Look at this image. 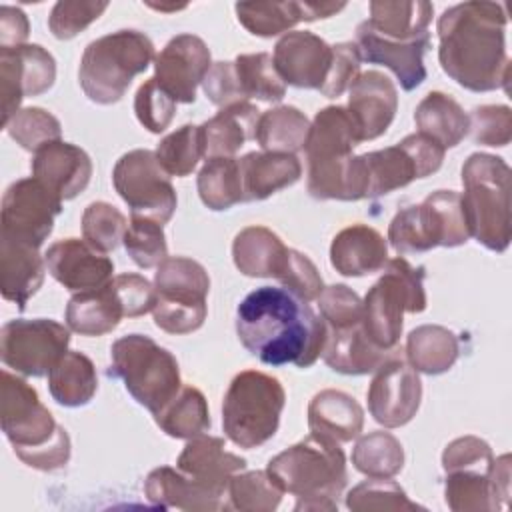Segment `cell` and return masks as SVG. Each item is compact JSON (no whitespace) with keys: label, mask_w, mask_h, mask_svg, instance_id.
I'll return each mask as SVG.
<instances>
[{"label":"cell","mask_w":512,"mask_h":512,"mask_svg":"<svg viewBox=\"0 0 512 512\" xmlns=\"http://www.w3.org/2000/svg\"><path fill=\"white\" fill-rule=\"evenodd\" d=\"M236 334L268 366L310 368L322 356L328 326L308 302L286 288L260 286L238 304Z\"/></svg>","instance_id":"6da1fadb"},{"label":"cell","mask_w":512,"mask_h":512,"mask_svg":"<svg viewBox=\"0 0 512 512\" xmlns=\"http://www.w3.org/2000/svg\"><path fill=\"white\" fill-rule=\"evenodd\" d=\"M438 60L462 88L490 92L508 86L506 12L498 2H462L438 18Z\"/></svg>","instance_id":"7a4b0ae2"},{"label":"cell","mask_w":512,"mask_h":512,"mask_svg":"<svg viewBox=\"0 0 512 512\" xmlns=\"http://www.w3.org/2000/svg\"><path fill=\"white\" fill-rule=\"evenodd\" d=\"M0 424L14 454L26 466L52 472L68 464V432L56 424L50 410L40 402L38 392L8 370H2Z\"/></svg>","instance_id":"3957f363"},{"label":"cell","mask_w":512,"mask_h":512,"mask_svg":"<svg viewBox=\"0 0 512 512\" xmlns=\"http://www.w3.org/2000/svg\"><path fill=\"white\" fill-rule=\"evenodd\" d=\"M266 470L284 492L298 498L296 512L338 510L336 498L348 482L340 442L314 432L270 458Z\"/></svg>","instance_id":"277c9868"},{"label":"cell","mask_w":512,"mask_h":512,"mask_svg":"<svg viewBox=\"0 0 512 512\" xmlns=\"http://www.w3.org/2000/svg\"><path fill=\"white\" fill-rule=\"evenodd\" d=\"M462 186L470 236L492 252H504L512 238L510 166L500 156L474 152L462 166Z\"/></svg>","instance_id":"5b68a950"},{"label":"cell","mask_w":512,"mask_h":512,"mask_svg":"<svg viewBox=\"0 0 512 512\" xmlns=\"http://www.w3.org/2000/svg\"><path fill=\"white\" fill-rule=\"evenodd\" d=\"M154 58V44L144 32L118 30L84 48L78 80L92 102L114 104Z\"/></svg>","instance_id":"8992f818"},{"label":"cell","mask_w":512,"mask_h":512,"mask_svg":"<svg viewBox=\"0 0 512 512\" xmlns=\"http://www.w3.org/2000/svg\"><path fill=\"white\" fill-rule=\"evenodd\" d=\"M382 276L362 300V328L382 350H392L404 328V314L426 310L424 266H412L406 258H390Z\"/></svg>","instance_id":"52a82bcc"},{"label":"cell","mask_w":512,"mask_h":512,"mask_svg":"<svg viewBox=\"0 0 512 512\" xmlns=\"http://www.w3.org/2000/svg\"><path fill=\"white\" fill-rule=\"evenodd\" d=\"M284 404L286 392L278 378L244 370L232 378L224 394V434L240 448H258L276 434Z\"/></svg>","instance_id":"ba28073f"},{"label":"cell","mask_w":512,"mask_h":512,"mask_svg":"<svg viewBox=\"0 0 512 512\" xmlns=\"http://www.w3.org/2000/svg\"><path fill=\"white\" fill-rule=\"evenodd\" d=\"M110 360L112 374L152 414L160 412L182 388L178 360L150 336L128 334L118 338L110 346Z\"/></svg>","instance_id":"9c48e42d"},{"label":"cell","mask_w":512,"mask_h":512,"mask_svg":"<svg viewBox=\"0 0 512 512\" xmlns=\"http://www.w3.org/2000/svg\"><path fill=\"white\" fill-rule=\"evenodd\" d=\"M470 238L462 196L456 190H436L420 204L394 214L388 226V242L398 254L428 252L436 246L456 248Z\"/></svg>","instance_id":"30bf717a"},{"label":"cell","mask_w":512,"mask_h":512,"mask_svg":"<svg viewBox=\"0 0 512 512\" xmlns=\"http://www.w3.org/2000/svg\"><path fill=\"white\" fill-rule=\"evenodd\" d=\"M154 288L156 304L152 316L160 330L190 334L204 324L210 278L200 262L186 256H168L156 266Z\"/></svg>","instance_id":"8fae6325"},{"label":"cell","mask_w":512,"mask_h":512,"mask_svg":"<svg viewBox=\"0 0 512 512\" xmlns=\"http://www.w3.org/2000/svg\"><path fill=\"white\" fill-rule=\"evenodd\" d=\"M444 148L432 138L414 132L398 144L358 156L364 198L390 194L418 178L440 170Z\"/></svg>","instance_id":"7c38bea8"},{"label":"cell","mask_w":512,"mask_h":512,"mask_svg":"<svg viewBox=\"0 0 512 512\" xmlns=\"http://www.w3.org/2000/svg\"><path fill=\"white\" fill-rule=\"evenodd\" d=\"M112 182L132 216L150 218L162 226L172 218L176 190L152 150L138 148L122 154L112 170Z\"/></svg>","instance_id":"4fadbf2b"},{"label":"cell","mask_w":512,"mask_h":512,"mask_svg":"<svg viewBox=\"0 0 512 512\" xmlns=\"http://www.w3.org/2000/svg\"><path fill=\"white\" fill-rule=\"evenodd\" d=\"M70 332L50 318L8 320L0 332L4 366L24 376H44L68 352Z\"/></svg>","instance_id":"5bb4252c"},{"label":"cell","mask_w":512,"mask_h":512,"mask_svg":"<svg viewBox=\"0 0 512 512\" xmlns=\"http://www.w3.org/2000/svg\"><path fill=\"white\" fill-rule=\"evenodd\" d=\"M62 202L60 196L34 176L12 182L2 196L0 238L40 248L52 234Z\"/></svg>","instance_id":"9a60e30c"},{"label":"cell","mask_w":512,"mask_h":512,"mask_svg":"<svg viewBox=\"0 0 512 512\" xmlns=\"http://www.w3.org/2000/svg\"><path fill=\"white\" fill-rule=\"evenodd\" d=\"M56 80V60L40 44H24L0 50V94L2 128L20 110V102L40 96Z\"/></svg>","instance_id":"2e32d148"},{"label":"cell","mask_w":512,"mask_h":512,"mask_svg":"<svg viewBox=\"0 0 512 512\" xmlns=\"http://www.w3.org/2000/svg\"><path fill=\"white\" fill-rule=\"evenodd\" d=\"M370 416L384 428L408 424L422 400V382L418 372L404 360L386 358L368 386Z\"/></svg>","instance_id":"e0dca14e"},{"label":"cell","mask_w":512,"mask_h":512,"mask_svg":"<svg viewBox=\"0 0 512 512\" xmlns=\"http://www.w3.org/2000/svg\"><path fill=\"white\" fill-rule=\"evenodd\" d=\"M210 66L212 56L206 42L186 32L170 38L154 58V80L176 104H192Z\"/></svg>","instance_id":"ac0fdd59"},{"label":"cell","mask_w":512,"mask_h":512,"mask_svg":"<svg viewBox=\"0 0 512 512\" xmlns=\"http://www.w3.org/2000/svg\"><path fill=\"white\" fill-rule=\"evenodd\" d=\"M510 456L494 458L490 472L452 470L446 472L444 500L454 512H492L508 506Z\"/></svg>","instance_id":"d6986e66"},{"label":"cell","mask_w":512,"mask_h":512,"mask_svg":"<svg viewBox=\"0 0 512 512\" xmlns=\"http://www.w3.org/2000/svg\"><path fill=\"white\" fill-rule=\"evenodd\" d=\"M44 260L50 276L74 294L102 288L114 278V262L80 238L50 244Z\"/></svg>","instance_id":"ffe728a7"},{"label":"cell","mask_w":512,"mask_h":512,"mask_svg":"<svg viewBox=\"0 0 512 512\" xmlns=\"http://www.w3.org/2000/svg\"><path fill=\"white\" fill-rule=\"evenodd\" d=\"M272 60L284 84L320 90L332 64V46L312 32L292 30L276 42Z\"/></svg>","instance_id":"44dd1931"},{"label":"cell","mask_w":512,"mask_h":512,"mask_svg":"<svg viewBox=\"0 0 512 512\" xmlns=\"http://www.w3.org/2000/svg\"><path fill=\"white\" fill-rule=\"evenodd\" d=\"M360 142L374 140L382 136L398 110V90L394 82L378 72L368 70L360 72V76L348 88V106Z\"/></svg>","instance_id":"7402d4cb"},{"label":"cell","mask_w":512,"mask_h":512,"mask_svg":"<svg viewBox=\"0 0 512 512\" xmlns=\"http://www.w3.org/2000/svg\"><path fill=\"white\" fill-rule=\"evenodd\" d=\"M354 44L364 62L382 64L392 70L404 90L410 92L426 80L424 54L430 48V34L410 42H396L376 34L366 22H362L356 28Z\"/></svg>","instance_id":"603a6c76"},{"label":"cell","mask_w":512,"mask_h":512,"mask_svg":"<svg viewBox=\"0 0 512 512\" xmlns=\"http://www.w3.org/2000/svg\"><path fill=\"white\" fill-rule=\"evenodd\" d=\"M32 176L46 184L62 200L76 198L90 182L92 160L80 148L64 140L50 142L34 152Z\"/></svg>","instance_id":"cb8c5ba5"},{"label":"cell","mask_w":512,"mask_h":512,"mask_svg":"<svg viewBox=\"0 0 512 512\" xmlns=\"http://www.w3.org/2000/svg\"><path fill=\"white\" fill-rule=\"evenodd\" d=\"M176 468L212 492L228 498V482L236 472L246 468V460L228 452L222 438L200 434L186 442L176 460Z\"/></svg>","instance_id":"d4e9b609"},{"label":"cell","mask_w":512,"mask_h":512,"mask_svg":"<svg viewBox=\"0 0 512 512\" xmlns=\"http://www.w3.org/2000/svg\"><path fill=\"white\" fill-rule=\"evenodd\" d=\"M360 144L356 124L346 106H326L310 122L304 146L308 168L336 166L352 158L354 146Z\"/></svg>","instance_id":"484cf974"},{"label":"cell","mask_w":512,"mask_h":512,"mask_svg":"<svg viewBox=\"0 0 512 512\" xmlns=\"http://www.w3.org/2000/svg\"><path fill=\"white\" fill-rule=\"evenodd\" d=\"M388 262L384 236L366 224L340 230L330 244V264L342 276H366L380 272Z\"/></svg>","instance_id":"4316f807"},{"label":"cell","mask_w":512,"mask_h":512,"mask_svg":"<svg viewBox=\"0 0 512 512\" xmlns=\"http://www.w3.org/2000/svg\"><path fill=\"white\" fill-rule=\"evenodd\" d=\"M146 498L160 508L180 510H222L228 508L226 498L192 480L178 468L160 466L154 468L144 482Z\"/></svg>","instance_id":"83f0119b"},{"label":"cell","mask_w":512,"mask_h":512,"mask_svg":"<svg viewBox=\"0 0 512 512\" xmlns=\"http://www.w3.org/2000/svg\"><path fill=\"white\" fill-rule=\"evenodd\" d=\"M46 260L38 248L8 238H0V292L24 310L28 300L44 282Z\"/></svg>","instance_id":"f1b7e54d"},{"label":"cell","mask_w":512,"mask_h":512,"mask_svg":"<svg viewBox=\"0 0 512 512\" xmlns=\"http://www.w3.org/2000/svg\"><path fill=\"white\" fill-rule=\"evenodd\" d=\"M244 200H264L282 188L292 186L302 176L296 154L248 152L238 158Z\"/></svg>","instance_id":"f546056e"},{"label":"cell","mask_w":512,"mask_h":512,"mask_svg":"<svg viewBox=\"0 0 512 512\" xmlns=\"http://www.w3.org/2000/svg\"><path fill=\"white\" fill-rule=\"evenodd\" d=\"M290 248L266 226H248L232 242L234 266L250 278H276L288 262Z\"/></svg>","instance_id":"4dcf8cb0"},{"label":"cell","mask_w":512,"mask_h":512,"mask_svg":"<svg viewBox=\"0 0 512 512\" xmlns=\"http://www.w3.org/2000/svg\"><path fill=\"white\" fill-rule=\"evenodd\" d=\"M308 428L336 442H352L364 428V410L354 396L326 388L308 404Z\"/></svg>","instance_id":"1f68e13d"},{"label":"cell","mask_w":512,"mask_h":512,"mask_svg":"<svg viewBox=\"0 0 512 512\" xmlns=\"http://www.w3.org/2000/svg\"><path fill=\"white\" fill-rule=\"evenodd\" d=\"M388 350L378 348L360 324L346 328H328L322 350L324 362L340 374L362 376L374 372L388 356Z\"/></svg>","instance_id":"d6a6232c"},{"label":"cell","mask_w":512,"mask_h":512,"mask_svg":"<svg viewBox=\"0 0 512 512\" xmlns=\"http://www.w3.org/2000/svg\"><path fill=\"white\" fill-rule=\"evenodd\" d=\"M260 110L250 102H238L220 108L216 116L206 120L202 128L204 156L206 158H230L248 140L256 138Z\"/></svg>","instance_id":"836d02e7"},{"label":"cell","mask_w":512,"mask_h":512,"mask_svg":"<svg viewBox=\"0 0 512 512\" xmlns=\"http://www.w3.org/2000/svg\"><path fill=\"white\" fill-rule=\"evenodd\" d=\"M126 318L112 280L96 290L76 292L66 304V324L80 336H104Z\"/></svg>","instance_id":"e575fe53"},{"label":"cell","mask_w":512,"mask_h":512,"mask_svg":"<svg viewBox=\"0 0 512 512\" xmlns=\"http://www.w3.org/2000/svg\"><path fill=\"white\" fill-rule=\"evenodd\" d=\"M418 132L432 138L444 150L458 146L470 132V118L464 108L448 94L428 92L414 110Z\"/></svg>","instance_id":"d590c367"},{"label":"cell","mask_w":512,"mask_h":512,"mask_svg":"<svg viewBox=\"0 0 512 512\" xmlns=\"http://www.w3.org/2000/svg\"><path fill=\"white\" fill-rule=\"evenodd\" d=\"M370 18L364 20L376 34L396 40L410 42L422 38L432 22L434 6L430 2H370Z\"/></svg>","instance_id":"8d00e7d4"},{"label":"cell","mask_w":512,"mask_h":512,"mask_svg":"<svg viewBox=\"0 0 512 512\" xmlns=\"http://www.w3.org/2000/svg\"><path fill=\"white\" fill-rule=\"evenodd\" d=\"M460 354L458 336L438 324H422L406 338V358L416 372L430 376L448 372Z\"/></svg>","instance_id":"74e56055"},{"label":"cell","mask_w":512,"mask_h":512,"mask_svg":"<svg viewBox=\"0 0 512 512\" xmlns=\"http://www.w3.org/2000/svg\"><path fill=\"white\" fill-rule=\"evenodd\" d=\"M48 390L60 406L78 408L88 404L98 390L92 360L78 350H68L48 372Z\"/></svg>","instance_id":"f35d334b"},{"label":"cell","mask_w":512,"mask_h":512,"mask_svg":"<svg viewBox=\"0 0 512 512\" xmlns=\"http://www.w3.org/2000/svg\"><path fill=\"white\" fill-rule=\"evenodd\" d=\"M310 132V120L296 106H276L260 114L256 142L264 152L296 154L304 150Z\"/></svg>","instance_id":"ab89813d"},{"label":"cell","mask_w":512,"mask_h":512,"mask_svg":"<svg viewBox=\"0 0 512 512\" xmlns=\"http://www.w3.org/2000/svg\"><path fill=\"white\" fill-rule=\"evenodd\" d=\"M154 420L162 432L182 440L206 434L212 426L208 402L194 386H182L180 392L154 414Z\"/></svg>","instance_id":"60d3db41"},{"label":"cell","mask_w":512,"mask_h":512,"mask_svg":"<svg viewBox=\"0 0 512 512\" xmlns=\"http://www.w3.org/2000/svg\"><path fill=\"white\" fill-rule=\"evenodd\" d=\"M196 188L202 204L214 212L244 202L238 158H208L198 172Z\"/></svg>","instance_id":"b9f144b4"},{"label":"cell","mask_w":512,"mask_h":512,"mask_svg":"<svg viewBox=\"0 0 512 512\" xmlns=\"http://www.w3.org/2000/svg\"><path fill=\"white\" fill-rule=\"evenodd\" d=\"M352 464L368 478H394L404 466V448L394 434L376 430L358 438Z\"/></svg>","instance_id":"7bdbcfd3"},{"label":"cell","mask_w":512,"mask_h":512,"mask_svg":"<svg viewBox=\"0 0 512 512\" xmlns=\"http://www.w3.org/2000/svg\"><path fill=\"white\" fill-rule=\"evenodd\" d=\"M234 72L244 100L280 102L286 96V84L280 78L274 60L268 52L240 54L234 60Z\"/></svg>","instance_id":"ee69618b"},{"label":"cell","mask_w":512,"mask_h":512,"mask_svg":"<svg viewBox=\"0 0 512 512\" xmlns=\"http://www.w3.org/2000/svg\"><path fill=\"white\" fill-rule=\"evenodd\" d=\"M238 22L254 36L272 38L304 22V2H238Z\"/></svg>","instance_id":"f6af8a7d"},{"label":"cell","mask_w":512,"mask_h":512,"mask_svg":"<svg viewBox=\"0 0 512 512\" xmlns=\"http://www.w3.org/2000/svg\"><path fill=\"white\" fill-rule=\"evenodd\" d=\"M154 154L168 176L184 178L192 174L204 156L202 128L196 124L180 126L158 142Z\"/></svg>","instance_id":"bcb514c9"},{"label":"cell","mask_w":512,"mask_h":512,"mask_svg":"<svg viewBox=\"0 0 512 512\" xmlns=\"http://www.w3.org/2000/svg\"><path fill=\"white\" fill-rule=\"evenodd\" d=\"M284 490L268 470L236 472L228 482V508L242 512H272L278 508Z\"/></svg>","instance_id":"7dc6e473"},{"label":"cell","mask_w":512,"mask_h":512,"mask_svg":"<svg viewBox=\"0 0 512 512\" xmlns=\"http://www.w3.org/2000/svg\"><path fill=\"white\" fill-rule=\"evenodd\" d=\"M346 506L352 512H384V510H418L420 504L412 502L404 488L390 478H370L356 484L346 494Z\"/></svg>","instance_id":"c3c4849f"},{"label":"cell","mask_w":512,"mask_h":512,"mask_svg":"<svg viewBox=\"0 0 512 512\" xmlns=\"http://www.w3.org/2000/svg\"><path fill=\"white\" fill-rule=\"evenodd\" d=\"M4 130L20 148L28 152H38L42 146L60 140L62 134L58 118L40 106L20 108Z\"/></svg>","instance_id":"681fc988"},{"label":"cell","mask_w":512,"mask_h":512,"mask_svg":"<svg viewBox=\"0 0 512 512\" xmlns=\"http://www.w3.org/2000/svg\"><path fill=\"white\" fill-rule=\"evenodd\" d=\"M122 242L132 262L140 268H154L168 258L164 228L156 220L130 216Z\"/></svg>","instance_id":"f907efd6"},{"label":"cell","mask_w":512,"mask_h":512,"mask_svg":"<svg viewBox=\"0 0 512 512\" xmlns=\"http://www.w3.org/2000/svg\"><path fill=\"white\" fill-rule=\"evenodd\" d=\"M126 216L108 202H92L82 214V236L100 252H112L124 240Z\"/></svg>","instance_id":"816d5d0a"},{"label":"cell","mask_w":512,"mask_h":512,"mask_svg":"<svg viewBox=\"0 0 512 512\" xmlns=\"http://www.w3.org/2000/svg\"><path fill=\"white\" fill-rule=\"evenodd\" d=\"M134 112L138 122L152 134L164 132L174 114H176V100H172L154 78L140 84L134 96Z\"/></svg>","instance_id":"f5cc1de1"},{"label":"cell","mask_w":512,"mask_h":512,"mask_svg":"<svg viewBox=\"0 0 512 512\" xmlns=\"http://www.w3.org/2000/svg\"><path fill=\"white\" fill-rule=\"evenodd\" d=\"M108 8V2H78V0H60L54 4L48 16V28L54 38L70 40L88 28L94 20L102 16Z\"/></svg>","instance_id":"db71d44e"},{"label":"cell","mask_w":512,"mask_h":512,"mask_svg":"<svg viewBox=\"0 0 512 512\" xmlns=\"http://www.w3.org/2000/svg\"><path fill=\"white\" fill-rule=\"evenodd\" d=\"M470 132L476 144L508 146L512 140V110L504 104H484L472 110Z\"/></svg>","instance_id":"11a10c76"},{"label":"cell","mask_w":512,"mask_h":512,"mask_svg":"<svg viewBox=\"0 0 512 512\" xmlns=\"http://www.w3.org/2000/svg\"><path fill=\"white\" fill-rule=\"evenodd\" d=\"M318 308L328 328H346L362 322V300L346 284L324 286L318 296Z\"/></svg>","instance_id":"9f6ffc18"},{"label":"cell","mask_w":512,"mask_h":512,"mask_svg":"<svg viewBox=\"0 0 512 512\" xmlns=\"http://www.w3.org/2000/svg\"><path fill=\"white\" fill-rule=\"evenodd\" d=\"M278 282L282 284V288H286L304 302L318 300L320 292L324 290V282L316 264L306 254L294 248H290L288 252V262L278 276Z\"/></svg>","instance_id":"6f0895ef"},{"label":"cell","mask_w":512,"mask_h":512,"mask_svg":"<svg viewBox=\"0 0 512 512\" xmlns=\"http://www.w3.org/2000/svg\"><path fill=\"white\" fill-rule=\"evenodd\" d=\"M494 466V454L486 440L478 436H460L452 440L442 452L444 472L452 470H480L490 472Z\"/></svg>","instance_id":"680465c9"},{"label":"cell","mask_w":512,"mask_h":512,"mask_svg":"<svg viewBox=\"0 0 512 512\" xmlns=\"http://www.w3.org/2000/svg\"><path fill=\"white\" fill-rule=\"evenodd\" d=\"M360 64H362V58H360L354 42L334 44L332 46V64H330L326 82L320 88V94L326 98H338L360 76Z\"/></svg>","instance_id":"91938a15"},{"label":"cell","mask_w":512,"mask_h":512,"mask_svg":"<svg viewBox=\"0 0 512 512\" xmlns=\"http://www.w3.org/2000/svg\"><path fill=\"white\" fill-rule=\"evenodd\" d=\"M112 286L122 302L126 318L144 316L152 312L156 304V288L140 274H118L112 278Z\"/></svg>","instance_id":"94428289"},{"label":"cell","mask_w":512,"mask_h":512,"mask_svg":"<svg viewBox=\"0 0 512 512\" xmlns=\"http://www.w3.org/2000/svg\"><path fill=\"white\" fill-rule=\"evenodd\" d=\"M202 90L206 98L220 108L246 102L236 80L234 62H212L206 78L202 80Z\"/></svg>","instance_id":"6125c7cd"},{"label":"cell","mask_w":512,"mask_h":512,"mask_svg":"<svg viewBox=\"0 0 512 512\" xmlns=\"http://www.w3.org/2000/svg\"><path fill=\"white\" fill-rule=\"evenodd\" d=\"M30 34L26 14L14 6H0V50L24 46Z\"/></svg>","instance_id":"be15d7a7"},{"label":"cell","mask_w":512,"mask_h":512,"mask_svg":"<svg viewBox=\"0 0 512 512\" xmlns=\"http://www.w3.org/2000/svg\"><path fill=\"white\" fill-rule=\"evenodd\" d=\"M154 10H160V12H172V10H182L186 6H162V4H150Z\"/></svg>","instance_id":"e7e4bbea"}]
</instances>
